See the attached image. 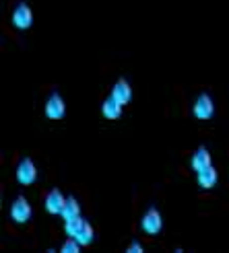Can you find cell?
<instances>
[{"label": "cell", "instance_id": "obj_11", "mask_svg": "<svg viewBox=\"0 0 229 253\" xmlns=\"http://www.w3.org/2000/svg\"><path fill=\"white\" fill-rule=\"evenodd\" d=\"M112 95L116 97L122 105H128L130 101H132V86H130V83L126 81V79L116 81V84L112 86Z\"/></svg>", "mask_w": 229, "mask_h": 253}, {"label": "cell", "instance_id": "obj_4", "mask_svg": "<svg viewBox=\"0 0 229 253\" xmlns=\"http://www.w3.org/2000/svg\"><path fill=\"white\" fill-rule=\"evenodd\" d=\"M163 229V218H161V212L157 208H149L145 214H143V218H141V231L145 235H151V237H155L159 235Z\"/></svg>", "mask_w": 229, "mask_h": 253}, {"label": "cell", "instance_id": "obj_2", "mask_svg": "<svg viewBox=\"0 0 229 253\" xmlns=\"http://www.w3.org/2000/svg\"><path fill=\"white\" fill-rule=\"evenodd\" d=\"M17 181L21 185H33L35 179H37V167H35V161L31 157H23L17 165Z\"/></svg>", "mask_w": 229, "mask_h": 253}, {"label": "cell", "instance_id": "obj_8", "mask_svg": "<svg viewBox=\"0 0 229 253\" xmlns=\"http://www.w3.org/2000/svg\"><path fill=\"white\" fill-rule=\"evenodd\" d=\"M213 165V159H211V153H209V148L207 146H198L192 157H190V169H192L194 173H198L200 169H205Z\"/></svg>", "mask_w": 229, "mask_h": 253}, {"label": "cell", "instance_id": "obj_12", "mask_svg": "<svg viewBox=\"0 0 229 253\" xmlns=\"http://www.w3.org/2000/svg\"><path fill=\"white\" fill-rule=\"evenodd\" d=\"M60 216H62V220H64V222H66V220H72V218H76V216H81V204H79V200L72 198V196H68L64 208H62V212H60Z\"/></svg>", "mask_w": 229, "mask_h": 253}, {"label": "cell", "instance_id": "obj_1", "mask_svg": "<svg viewBox=\"0 0 229 253\" xmlns=\"http://www.w3.org/2000/svg\"><path fill=\"white\" fill-rule=\"evenodd\" d=\"M31 214H33V208H31L29 200L25 198V196H17L15 200H12V204L8 208V216H10L12 222H17V224L29 222Z\"/></svg>", "mask_w": 229, "mask_h": 253}, {"label": "cell", "instance_id": "obj_3", "mask_svg": "<svg viewBox=\"0 0 229 253\" xmlns=\"http://www.w3.org/2000/svg\"><path fill=\"white\" fill-rule=\"evenodd\" d=\"M192 116L196 120H211L215 116V101L209 93H200L192 103Z\"/></svg>", "mask_w": 229, "mask_h": 253}, {"label": "cell", "instance_id": "obj_5", "mask_svg": "<svg viewBox=\"0 0 229 253\" xmlns=\"http://www.w3.org/2000/svg\"><path fill=\"white\" fill-rule=\"evenodd\" d=\"M10 23H12V27H17L21 31L29 29L33 25V10H31V6L25 4V2H19L15 8H12Z\"/></svg>", "mask_w": 229, "mask_h": 253}, {"label": "cell", "instance_id": "obj_6", "mask_svg": "<svg viewBox=\"0 0 229 253\" xmlns=\"http://www.w3.org/2000/svg\"><path fill=\"white\" fill-rule=\"evenodd\" d=\"M44 113L48 120H62L66 113V103L62 99L60 93H52L46 99V105H44Z\"/></svg>", "mask_w": 229, "mask_h": 253}, {"label": "cell", "instance_id": "obj_13", "mask_svg": "<svg viewBox=\"0 0 229 253\" xmlns=\"http://www.w3.org/2000/svg\"><path fill=\"white\" fill-rule=\"evenodd\" d=\"M81 247H83V245H81L79 241H76V239L68 237L66 241L60 245V251H62V253H79V251H81Z\"/></svg>", "mask_w": 229, "mask_h": 253}, {"label": "cell", "instance_id": "obj_10", "mask_svg": "<svg viewBox=\"0 0 229 253\" xmlns=\"http://www.w3.org/2000/svg\"><path fill=\"white\" fill-rule=\"evenodd\" d=\"M122 109H124V105L112 93L106 97L104 103H101V113H104L106 120H118L122 116Z\"/></svg>", "mask_w": 229, "mask_h": 253}, {"label": "cell", "instance_id": "obj_7", "mask_svg": "<svg viewBox=\"0 0 229 253\" xmlns=\"http://www.w3.org/2000/svg\"><path fill=\"white\" fill-rule=\"evenodd\" d=\"M66 198H68V196L62 194L58 187L50 189L48 196H46V200H44V208H46L50 214H60L62 208H64V204H66Z\"/></svg>", "mask_w": 229, "mask_h": 253}, {"label": "cell", "instance_id": "obj_9", "mask_svg": "<svg viewBox=\"0 0 229 253\" xmlns=\"http://www.w3.org/2000/svg\"><path fill=\"white\" fill-rule=\"evenodd\" d=\"M217 181H219V171L215 169L213 165L200 169V171L196 173V183H198L202 189H213L215 185H217Z\"/></svg>", "mask_w": 229, "mask_h": 253}, {"label": "cell", "instance_id": "obj_14", "mask_svg": "<svg viewBox=\"0 0 229 253\" xmlns=\"http://www.w3.org/2000/svg\"><path fill=\"white\" fill-rule=\"evenodd\" d=\"M126 251H128V253H143V251H145V247H143L141 243H138V241H134V243H130L128 247H126Z\"/></svg>", "mask_w": 229, "mask_h": 253}]
</instances>
